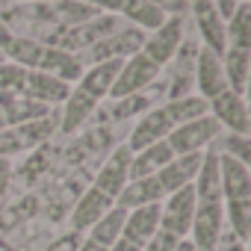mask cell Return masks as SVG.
<instances>
[{
	"label": "cell",
	"mask_w": 251,
	"mask_h": 251,
	"mask_svg": "<svg viewBox=\"0 0 251 251\" xmlns=\"http://www.w3.org/2000/svg\"><path fill=\"white\" fill-rule=\"evenodd\" d=\"M124 216H127V210H121V207H112L106 210L92 227H89V239L109 248L115 239H121V230H124Z\"/></svg>",
	"instance_id": "26"
},
{
	"label": "cell",
	"mask_w": 251,
	"mask_h": 251,
	"mask_svg": "<svg viewBox=\"0 0 251 251\" xmlns=\"http://www.w3.org/2000/svg\"><path fill=\"white\" fill-rule=\"evenodd\" d=\"M45 42L39 39H27V36H12L6 45H3V56L6 62H15L27 71H36L42 65V56H45Z\"/></svg>",
	"instance_id": "22"
},
{
	"label": "cell",
	"mask_w": 251,
	"mask_h": 251,
	"mask_svg": "<svg viewBox=\"0 0 251 251\" xmlns=\"http://www.w3.org/2000/svg\"><path fill=\"white\" fill-rule=\"evenodd\" d=\"M163 109V115L175 124H186V121H195V118H201V115H207L210 112V103L201 98V95H175L166 106H160Z\"/></svg>",
	"instance_id": "25"
},
{
	"label": "cell",
	"mask_w": 251,
	"mask_h": 251,
	"mask_svg": "<svg viewBox=\"0 0 251 251\" xmlns=\"http://www.w3.org/2000/svg\"><path fill=\"white\" fill-rule=\"evenodd\" d=\"M163 198H166V192L157 183V177H136V180H127V186L121 189V195L115 198V207L136 210L145 204H160Z\"/></svg>",
	"instance_id": "17"
},
{
	"label": "cell",
	"mask_w": 251,
	"mask_h": 251,
	"mask_svg": "<svg viewBox=\"0 0 251 251\" xmlns=\"http://www.w3.org/2000/svg\"><path fill=\"white\" fill-rule=\"evenodd\" d=\"M77 251H106V248H103V245H98V242H92V239L86 236V242H83Z\"/></svg>",
	"instance_id": "42"
},
{
	"label": "cell",
	"mask_w": 251,
	"mask_h": 251,
	"mask_svg": "<svg viewBox=\"0 0 251 251\" xmlns=\"http://www.w3.org/2000/svg\"><path fill=\"white\" fill-rule=\"evenodd\" d=\"M201 163H204V154H180V157H172V163H166L154 177H157V183L163 186V192L172 195V192H177V189L195 183Z\"/></svg>",
	"instance_id": "10"
},
{
	"label": "cell",
	"mask_w": 251,
	"mask_h": 251,
	"mask_svg": "<svg viewBox=\"0 0 251 251\" xmlns=\"http://www.w3.org/2000/svg\"><path fill=\"white\" fill-rule=\"evenodd\" d=\"M145 36H148V33H142V30H136V27H130V30H115L109 39H103V42H98L95 48H89V50H86V59H89V62H106V59L124 62V59H130V56H136V53L142 50Z\"/></svg>",
	"instance_id": "7"
},
{
	"label": "cell",
	"mask_w": 251,
	"mask_h": 251,
	"mask_svg": "<svg viewBox=\"0 0 251 251\" xmlns=\"http://www.w3.org/2000/svg\"><path fill=\"white\" fill-rule=\"evenodd\" d=\"M115 207V201L112 198H106L103 192H98L95 186L92 189H86V195L77 201V207H74V213H71V227L74 230H89L106 210H112Z\"/></svg>",
	"instance_id": "20"
},
{
	"label": "cell",
	"mask_w": 251,
	"mask_h": 251,
	"mask_svg": "<svg viewBox=\"0 0 251 251\" xmlns=\"http://www.w3.org/2000/svg\"><path fill=\"white\" fill-rule=\"evenodd\" d=\"M3 59H6V56H3V48H0V62H3Z\"/></svg>",
	"instance_id": "45"
},
{
	"label": "cell",
	"mask_w": 251,
	"mask_h": 251,
	"mask_svg": "<svg viewBox=\"0 0 251 251\" xmlns=\"http://www.w3.org/2000/svg\"><path fill=\"white\" fill-rule=\"evenodd\" d=\"M225 33H227L230 48L251 50V3H239L236 6V12L225 24Z\"/></svg>",
	"instance_id": "29"
},
{
	"label": "cell",
	"mask_w": 251,
	"mask_h": 251,
	"mask_svg": "<svg viewBox=\"0 0 251 251\" xmlns=\"http://www.w3.org/2000/svg\"><path fill=\"white\" fill-rule=\"evenodd\" d=\"M56 127H59V121H56V115L50 112V115H45V118L27 121V124H18V127H12V130H15V136H18L21 148L27 151V148H36V145L48 142V139L53 136V130H56Z\"/></svg>",
	"instance_id": "28"
},
{
	"label": "cell",
	"mask_w": 251,
	"mask_h": 251,
	"mask_svg": "<svg viewBox=\"0 0 251 251\" xmlns=\"http://www.w3.org/2000/svg\"><path fill=\"white\" fill-rule=\"evenodd\" d=\"M18 95L33 98V100H39V103H45V106H56V103H65V98L71 95V86L62 83V80L53 77V74H45V71H27L24 86H21Z\"/></svg>",
	"instance_id": "11"
},
{
	"label": "cell",
	"mask_w": 251,
	"mask_h": 251,
	"mask_svg": "<svg viewBox=\"0 0 251 251\" xmlns=\"http://www.w3.org/2000/svg\"><path fill=\"white\" fill-rule=\"evenodd\" d=\"M225 225L239 242H248V236H251V198L225 201Z\"/></svg>",
	"instance_id": "30"
},
{
	"label": "cell",
	"mask_w": 251,
	"mask_h": 251,
	"mask_svg": "<svg viewBox=\"0 0 251 251\" xmlns=\"http://www.w3.org/2000/svg\"><path fill=\"white\" fill-rule=\"evenodd\" d=\"M222 68H225L227 89L245 98V89H248V71H251V50L227 48L225 56H222Z\"/></svg>",
	"instance_id": "23"
},
{
	"label": "cell",
	"mask_w": 251,
	"mask_h": 251,
	"mask_svg": "<svg viewBox=\"0 0 251 251\" xmlns=\"http://www.w3.org/2000/svg\"><path fill=\"white\" fill-rule=\"evenodd\" d=\"M148 3H154L166 18H183L189 12V3L186 0H148Z\"/></svg>",
	"instance_id": "34"
},
{
	"label": "cell",
	"mask_w": 251,
	"mask_h": 251,
	"mask_svg": "<svg viewBox=\"0 0 251 251\" xmlns=\"http://www.w3.org/2000/svg\"><path fill=\"white\" fill-rule=\"evenodd\" d=\"M189 9L195 15V24H198L201 39H204V48L213 50L216 56H225V50H227V33H225L222 15L216 12V3H213V0H198V3H192Z\"/></svg>",
	"instance_id": "8"
},
{
	"label": "cell",
	"mask_w": 251,
	"mask_h": 251,
	"mask_svg": "<svg viewBox=\"0 0 251 251\" xmlns=\"http://www.w3.org/2000/svg\"><path fill=\"white\" fill-rule=\"evenodd\" d=\"M172 130H175V124L163 115V109H148V112L136 121V127H133V133H130V139H127V151L136 154V151H142V148H148V145H157V142H163Z\"/></svg>",
	"instance_id": "12"
},
{
	"label": "cell",
	"mask_w": 251,
	"mask_h": 251,
	"mask_svg": "<svg viewBox=\"0 0 251 251\" xmlns=\"http://www.w3.org/2000/svg\"><path fill=\"white\" fill-rule=\"evenodd\" d=\"M118 68H121V62H118V59L95 62L89 71H83V74H80L77 89H80L83 95H89L92 100H100V98H106V95L112 92V83H115V77H118Z\"/></svg>",
	"instance_id": "16"
},
{
	"label": "cell",
	"mask_w": 251,
	"mask_h": 251,
	"mask_svg": "<svg viewBox=\"0 0 251 251\" xmlns=\"http://www.w3.org/2000/svg\"><path fill=\"white\" fill-rule=\"evenodd\" d=\"M151 109V98H145V95H130V98H121L118 103H115V109H112V118H136V115H142V112H148Z\"/></svg>",
	"instance_id": "31"
},
{
	"label": "cell",
	"mask_w": 251,
	"mask_h": 251,
	"mask_svg": "<svg viewBox=\"0 0 251 251\" xmlns=\"http://www.w3.org/2000/svg\"><path fill=\"white\" fill-rule=\"evenodd\" d=\"M0 112L6 118V127H18V124L50 115V106H45L33 98H24L18 92H0Z\"/></svg>",
	"instance_id": "14"
},
{
	"label": "cell",
	"mask_w": 251,
	"mask_h": 251,
	"mask_svg": "<svg viewBox=\"0 0 251 251\" xmlns=\"http://www.w3.org/2000/svg\"><path fill=\"white\" fill-rule=\"evenodd\" d=\"M157 74H160V68H157L151 59H145L142 53H136V56H130V59L121 62L118 77H115L109 95H112L115 100L130 98V95H142V89L151 86V83L157 80Z\"/></svg>",
	"instance_id": "4"
},
{
	"label": "cell",
	"mask_w": 251,
	"mask_h": 251,
	"mask_svg": "<svg viewBox=\"0 0 251 251\" xmlns=\"http://www.w3.org/2000/svg\"><path fill=\"white\" fill-rule=\"evenodd\" d=\"M80 3L92 6V9H95V12H100V15H118V12H121V6L127 3V0H80Z\"/></svg>",
	"instance_id": "36"
},
{
	"label": "cell",
	"mask_w": 251,
	"mask_h": 251,
	"mask_svg": "<svg viewBox=\"0 0 251 251\" xmlns=\"http://www.w3.org/2000/svg\"><path fill=\"white\" fill-rule=\"evenodd\" d=\"M39 3H56V0H39Z\"/></svg>",
	"instance_id": "44"
},
{
	"label": "cell",
	"mask_w": 251,
	"mask_h": 251,
	"mask_svg": "<svg viewBox=\"0 0 251 251\" xmlns=\"http://www.w3.org/2000/svg\"><path fill=\"white\" fill-rule=\"evenodd\" d=\"M195 189L192 186H183L172 195H166V204H160V230L183 239L189 236L192 230V219H195Z\"/></svg>",
	"instance_id": "3"
},
{
	"label": "cell",
	"mask_w": 251,
	"mask_h": 251,
	"mask_svg": "<svg viewBox=\"0 0 251 251\" xmlns=\"http://www.w3.org/2000/svg\"><path fill=\"white\" fill-rule=\"evenodd\" d=\"M12 36H15V33L9 30V24L3 21V15H0V48H3V45H6V42L12 39Z\"/></svg>",
	"instance_id": "40"
},
{
	"label": "cell",
	"mask_w": 251,
	"mask_h": 251,
	"mask_svg": "<svg viewBox=\"0 0 251 251\" xmlns=\"http://www.w3.org/2000/svg\"><path fill=\"white\" fill-rule=\"evenodd\" d=\"M95 106H98V100H92V98H89V95H83L80 89H71V95L65 98L62 118H59L62 133H77L83 124H86V118L95 112Z\"/></svg>",
	"instance_id": "24"
},
{
	"label": "cell",
	"mask_w": 251,
	"mask_h": 251,
	"mask_svg": "<svg viewBox=\"0 0 251 251\" xmlns=\"http://www.w3.org/2000/svg\"><path fill=\"white\" fill-rule=\"evenodd\" d=\"M172 157H175V151L169 148L166 139L157 142V145H148V148L136 151L133 160H130V180H136V177H154L166 163H172Z\"/></svg>",
	"instance_id": "21"
},
{
	"label": "cell",
	"mask_w": 251,
	"mask_h": 251,
	"mask_svg": "<svg viewBox=\"0 0 251 251\" xmlns=\"http://www.w3.org/2000/svg\"><path fill=\"white\" fill-rule=\"evenodd\" d=\"M175 245H177V236H172V233H166V230H157V233L142 245V251H175Z\"/></svg>",
	"instance_id": "35"
},
{
	"label": "cell",
	"mask_w": 251,
	"mask_h": 251,
	"mask_svg": "<svg viewBox=\"0 0 251 251\" xmlns=\"http://www.w3.org/2000/svg\"><path fill=\"white\" fill-rule=\"evenodd\" d=\"M27 77V68L15 65V62H0V92H21Z\"/></svg>",
	"instance_id": "33"
},
{
	"label": "cell",
	"mask_w": 251,
	"mask_h": 251,
	"mask_svg": "<svg viewBox=\"0 0 251 251\" xmlns=\"http://www.w3.org/2000/svg\"><path fill=\"white\" fill-rule=\"evenodd\" d=\"M6 127V118H3V112H0V130H3Z\"/></svg>",
	"instance_id": "43"
},
{
	"label": "cell",
	"mask_w": 251,
	"mask_h": 251,
	"mask_svg": "<svg viewBox=\"0 0 251 251\" xmlns=\"http://www.w3.org/2000/svg\"><path fill=\"white\" fill-rule=\"evenodd\" d=\"M160 204H163V201H160ZM160 204H145V207L127 210L121 236L130 239V242H136V245H145V242L160 230Z\"/></svg>",
	"instance_id": "15"
},
{
	"label": "cell",
	"mask_w": 251,
	"mask_h": 251,
	"mask_svg": "<svg viewBox=\"0 0 251 251\" xmlns=\"http://www.w3.org/2000/svg\"><path fill=\"white\" fill-rule=\"evenodd\" d=\"M180 42H183V18H166L163 27L145 36V45L139 53L151 59L157 68H163L166 62L175 59V53L180 50Z\"/></svg>",
	"instance_id": "5"
},
{
	"label": "cell",
	"mask_w": 251,
	"mask_h": 251,
	"mask_svg": "<svg viewBox=\"0 0 251 251\" xmlns=\"http://www.w3.org/2000/svg\"><path fill=\"white\" fill-rule=\"evenodd\" d=\"M219 133H222V124L207 112V115H201L195 121L177 124V127L166 136V142L175 151V157H180V154H204V151L213 148Z\"/></svg>",
	"instance_id": "2"
},
{
	"label": "cell",
	"mask_w": 251,
	"mask_h": 251,
	"mask_svg": "<svg viewBox=\"0 0 251 251\" xmlns=\"http://www.w3.org/2000/svg\"><path fill=\"white\" fill-rule=\"evenodd\" d=\"M216 251H245V242H239V239L225 227L222 236H219V242H216Z\"/></svg>",
	"instance_id": "37"
},
{
	"label": "cell",
	"mask_w": 251,
	"mask_h": 251,
	"mask_svg": "<svg viewBox=\"0 0 251 251\" xmlns=\"http://www.w3.org/2000/svg\"><path fill=\"white\" fill-rule=\"evenodd\" d=\"M130 160H133V154L127 151V145H121V148L103 163V169L98 172L95 189L115 201V198L121 195V189L127 186V180H130Z\"/></svg>",
	"instance_id": "9"
},
{
	"label": "cell",
	"mask_w": 251,
	"mask_h": 251,
	"mask_svg": "<svg viewBox=\"0 0 251 251\" xmlns=\"http://www.w3.org/2000/svg\"><path fill=\"white\" fill-rule=\"evenodd\" d=\"M106 251H142V245H136V242H130V239H124V236H121V239H115Z\"/></svg>",
	"instance_id": "39"
},
{
	"label": "cell",
	"mask_w": 251,
	"mask_h": 251,
	"mask_svg": "<svg viewBox=\"0 0 251 251\" xmlns=\"http://www.w3.org/2000/svg\"><path fill=\"white\" fill-rule=\"evenodd\" d=\"M115 30H118V15H95V18L86 21V24L59 27L53 36L45 39V45L59 48V50H68V53H77V50H89V48H95L98 42L109 39Z\"/></svg>",
	"instance_id": "1"
},
{
	"label": "cell",
	"mask_w": 251,
	"mask_h": 251,
	"mask_svg": "<svg viewBox=\"0 0 251 251\" xmlns=\"http://www.w3.org/2000/svg\"><path fill=\"white\" fill-rule=\"evenodd\" d=\"M210 103V115L222 124V130L227 133H242L248 136L251 130V118H248V106H245V98L230 92V89H222L216 98L207 100Z\"/></svg>",
	"instance_id": "6"
},
{
	"label": "cell",
	"mask_w": 251,
	"mask_h": 251,
	"mask_svg": "<svg viewBox=\"0 0 251 251\" xmlns=\"http://www.w3.org/2000/svg\"><path fill=\"white\" fill-rule=\"evenodd\" d=\"M198 89H201V98L210 100L216 98L222 89H227V80H225V68H222V56H216L213 50H201L198 53Z\"/></svg>",
	"instance_id": "19"
},
{
	"label": "cell",
	"mask_w": 251,
	"mask_h": 251,
	"mask_svg": "<svg viewBox=\"0 0 251 251\" xmlns=\"http://www.w3.org/2000/svg\"><path fill=\"white\" fill-rule=\"evenodd\" d=\"M186 3H189V6H192V3H198V0H186Z\"/></svg>",
	"instance_id": "46"
},
{
	"label": "cell",
	"mask_w": 251,
	"mask_h": 251,
	"mask_svg": "<svg viewBox=\"0 0 251 251\" xmlns=\"http://www.w3.org/2000/svg\"><path fill=\"white\" fill-rule=\"evenodd\" d=\"M36 71H45V74H53V77H59L62 83H77L80 80V74L86 71L83 68V59L77 56V53H68V50H59V48H45V56H42V65L36 68Z\"/></svg>",
	"instance_id": "18"
},
{
	"label": "cell",
	"mask_w": 251,
	"mask_h": 251,
	"mask_svg": "<svg viewBox=\"0 0 251 251\" xmlns=\"http://www.w3.org/2000/svg\"><path fill=\"white\" fill-rule=\"evenodd\" d=\"M219 157V183H222V198L225 201H245L251 198V172L248 166L216 154Z\"/></svg>",
	"instance_id": "13"
},
{
	"label": "cell",
	"mask_w": 251,
	"mask_h": 251,
	"mask_svg": "<svg viewBox=\"0 0 251 251\" xmlns=\"http://www.w3.org/2000/svg\"><path fill=\"white\" fill-rule=\"evenodd\" d=\"M118 15L130 18V21L136 24V30H142V33H154V30L163 27V21H166V15H163L154 3H148V0H127V3L121 6Z\"/></svg>",
	"instance_id": "27"
},
{
	"label": "cell",
	"mask_w": 251,
	"mask_h": 251,
	"mask_svg": "<svg viewBox=\"0 0 251 251\" xmlns=\"http://www.w3.org/2000/svg\"><path fill=\"white\" fill-rule=\"evenodd\" d=\"M175 251H198V248H195V242H192L189 236H183V239H177V245H175Z\"/></svg>",
	"instance_id": "41"
},
{
	"label": "cell",
	"mask_w": 251,
	"mask_h": 251,
	"mask_svg": "<svg viewBox=\"0 0 251 251\" xmlns=\"http://www.w3.org/2000/svg\"><path fill=\"white\" fill-rule=\"evenodd\" d=\"M9 177H12V166H9V160L0 157V198H3L6 189H9Z\"/></svg>",
	"instance_id": "38"
},
{
	"label": "cell",
	"mask_w": 251,
	"mask_h": 251,
	"mask_svg": "<svg viewBox=\"0 0 251 251\" xmlns=\"http://www.w3.org/2000/svg\"><path fill=\"white\" fill-rule=\"evenodd\" d=\"M222 154L230 157V160H236V163H242V166H248V160H251V142H248V136H242V133H227Z\"/></svg>",
	"instance_id": "32"
}]
</instances>
